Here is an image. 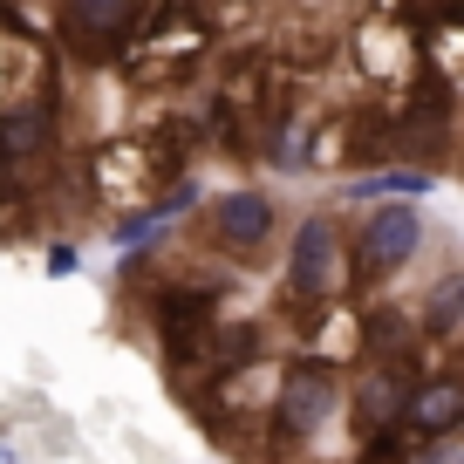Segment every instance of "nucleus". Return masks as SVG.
<instances>
[{"label": "nucleus", "mask_w": 464, "mask_h": 464, "mask_svg": "<svg viewBox=\"0 0 464 464\" xmlns=\"http://www.w3.org/2000/svg\"><path fill=\"white\" fill-rule=\"evenodd\" d=\"M334 410V369L328 362H301L280 376V396H274V417H266V437H274L280 450L307 444V437L328 423Z\"/></svg>", "instance_id": "f257e3e1"}, {"label": "nucleus", "mask_w": 464, "mask_h": 464, "mask_svg": "<svg viewBox=\"0 0 464 464\" xmlns=\"http://www.w3.org/2000/svg\"><path fill=\"white\" fill-rule=\"evenodd\" d=\"M342 266H348V246H342V232H334V218L328 212L301 218L294 246H287V294L294 301H334Z\"/></svg>", "instance_id": "f03ea898"}, {"label": "nucleus", "mask_w": 464, "mask_h": 464, "mask_svg": "<svg viewBox=\"0 0 464 464\" xmlns=\"http://www.w3.org/2000/svg\"><path fill=\"white\" fill-rule=\"evenodd\" d=\"M150 321H158L171 362H191V355L205 348V334L218 328V294L198 287V280H171V287L150 301Z\"/></svg>", "instance_id": "7ed1b4c3"}, {"label": "nucleus", "mask_w": 464, "mask_h": 464, "mask_svg": "<svg viewBox=\"0 0 464 464\" xmlns=\"http://www.w3.org/2000/svg\"><path fill=\"white\" fill-rule=\"evenodd\" d=\"M417 246H423V218H417V205H382V212L362 226V239H355V280L396 274V266H403Z\"/></svg>", "instance_id": "20e7f679"}, {"label": "nucleus", "mask_w": 464, "mask_h": 464, "mask_svg": "<svg viewBox=\"0 0 464 464\" xmlns=\"http://www.w3.org/2000/svg\"><path fill=\"white\" fill-rule=\"evenodd\" d=\"M137 21V0H62V42L82 62H110Z\"/></svg>", "instance_id": "39448f33"}, {"label": "nucleus", "mask_w": 464, "mask_h": 464, "mask_svg": "<svg viewBox=\"0 0 464 464\" xmlns=\"http://www.w3.org/2000/svg\"><path fill=\"white\" fill-rule=\"evenodd\" d=\"M348 396H355V430H362V437L410 430V396H417V376H410V362H376Z\"/></svg>", "instance_id": "423d86ee"}, {"label": "nucleus", "mask_w": 464, "mask_h": 464, "mask_svg": "<svg viewBox=\"0 0 464 464\" xmlns=\"http://www.w3.org/2000/svg\"><path fill=\"white\" fill-rule=\"evenodd\" d=\"M48 137H55V102L48 96H28V102H7V110H0V164L42 158Z\"/></svg>", "instance_id": "0eeeda50"}, {"label": "nucleus", "mask_w": 464, "mask_h": 464, "mask_svg": "<svg viewBox=\"0 0 464 464\" xmlns=\"http://www.w3.org/2000/svg\"><path fill=\"white\" fill-rule=\"evenodd\" d=\"M212 232L226 246H260L274 232V198L266 191H218L212 198Z\"/></svg>", "instance_id": "6e6552de"}, {"label": "nucleus", "mask_w": 464, "mask_h": 464, "mask_svg": "<svg viewBox=\"0 0 464 464\" xmlns=\"http://www.w3.org/2000/svg\"><path fill=\"white\" fill-rule=\"evenodd\" d=\"M410 430H423V437H458V430H464V376L417 382V396H410Z\"/></svg>", "instance_id": "1a4fd4ad"}, {"label": "nucleus", "mask_w": 464, "mask_h": 464, "mask_svg": "<svg viewBox=\"0 0 464 464\" xmlns=\"http://www.w3.org/2000/svg\"><path fill=\"white\" fill-rule=\"evenodd\" d=\"M410 342H417V328H410L403 314H369V334H362V348L376 355V362H410Z\"/></svg>", "instance_id": "9d476101"}, {"label": "nucleus", "mask_w": 464, "mask_h": 464, "mask_svg": "<svg viewBox=\"0 0 464 464\" xmlns=\"http://www.w3.org/2000/svg\"><path fill=\"white\" fill-rule=\"evenodd\" d=\"M458 328H464V274H450L423 301V334H458Z\"/></svg>", "instance_id": "9b49d317"}, {"label": "nucleus", "mask_w": 464, "mask_h": 464, "mask_svg": "<svg viewBox=\"0 0 464 464\" xmlns=\"http://www.w3.org/2000/svg\"><path fill=\"white\" fill-rule=\"evenodd\" d=\"M437 178L430 171H376V178H362V185H348L355 198H423Z\"/></svg>", "instance_id": "f8f14e48"}, {"label": "nucleus", "mask_w": 464, "mask_h": 464, "mask_svg": "<svg viewBox=\"0 0 464 464\" xmlns=\"http://www.w3.org/2000/svg\"><path fill=\"white\" fill-rule=\"evenodd\" d=\"M164 226H171V218H164L158 205H150V212H130L123 226H110V239H116V253H137V246H150V239H158Z\"/></svg>", "instance_id": "ddd939ff"}, {"label": "nucleus", "mask_w": 464, "mask_h": 464, "mask_svg": "<svg viewBox=\"0 0 464 464\" xmlns=\"http://www.w3.org/2000/svg\"><path fill=\"white\" fill-rule=\"evenodd\" d=\"M362 464H410V437L403 430H376L362 450Z\"/></svg>", "instance_id": "4468645a"}, {"label": "nucleus", "mask_w": 464, "mask_h": 464, "mask_svg": "<svg viewBox=\"0 0 464 464\" xmlns=\"http://www.w3.org/2000/svg\"><path fill=\"white\" fill-rule=\"evenodd\" d=\"M191 205H198V185H191V178H178V185L158 198V212H164V218H178V212H191Z\"/></svg>", "instance_id": "2eb2a0df"}, {"label": "nucleus", "mask_w": 464, "mask_h": 464, "mask_svg": "<svg viewBox=\"0 0 464 464\" xmlns=\"http://www.w3.org/2000/svg\"><path fill=\"white\" fill-rule=\"evenodd\" d=\"M410 464H464V444H458V437H430L423 458H410Z\"/></svg>", "instance_id": "dca6fc26"}, {"label": "nucleus", "mask_w": 464, "mask_h": 464, "mask_svg": "<svg viewBox=\"0 0 464 464\" xmlns=\"http://www.w3.org/2000/svg\"><path fill=\"white\" fill-rule=\"evenodd\" d=\"M75 266H82V253H75L69 239H62V246H48V274H55V280H62V274H75Z\"/></svg>", "instance_id": "f3484780"}]
</instances>
